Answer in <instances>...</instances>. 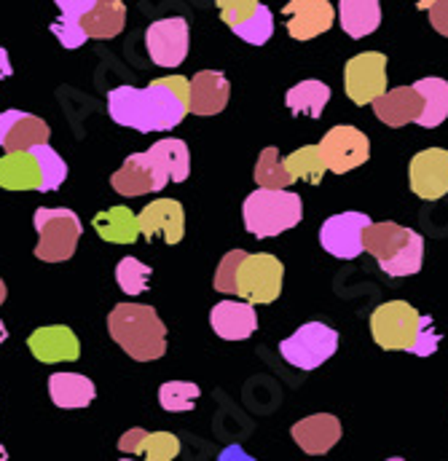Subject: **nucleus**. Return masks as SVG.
<instances>
[{
  "instance_id": "obj_33",
  "label": "nucleus",
  "mask_w": 448,
  "mask_h": 461,
  "mask_svg": "<svg viewBox=\"0 0 448 461\" xmlns=\"http://www.w3.org/2000/svg\"><path fill=\"white\" fill-rule=\"evenodd\" d=\"M30 150H32V156L38 161V169H41V194L57 191L68 180V164H65V158L49 142H41V145H35Z\"/></svg>"
},
{
  "instance_id": "obj_9",
  "label": "nucleus",
  "mask_w": 448,
  "mask_h": 461,
  "mask_svg": "<svg viewBox=\"0 0 448 461\" xmlns=\"http://www.w3.org/2000/svg\"><path fill=\"white\" fill-rule=\"evenodd\" d=\"M343 89L354 105H368L387 92V57L381 51H362L343 68Z\"/></svg>"
},
{
  "instance_id": "obj_45",
  "label": "nucleus",
  "mask_w": 448,
  "mask_h": 461,
  "mask_svg": "<svg viewBox=\"0 0 448 461\" xmlns=\"http://www.w3.org/2000/svg\"><path fill=\"white\" fill-rule=\"evenodd\" d=\"M5 339H8V330H5V325H3V322H0V344H3V341H5Z\"/></svg>"
},
{
  "instance_id": "obj_8",
  "label": "nucleus",
  "mask_w": 448,
  "mask_h": 461,
  "mask_svg": "<svg viewBox=\"0 0 448 461\" xmlns=\"http://www.w3.org/2000/svg\"><path fill=\"white\" fill-rule=\"evenodd\" d=\"M338 348V333L331 325L323 322H306L301 325L290 339L279 344V354L288 365L301 370H317L323 362H328Z\"/></svg>"
},
{
  "instance_id": "obj_2",
  "label": "nucleus",
  "mask_w": 448,
  "mask_h": 461,
  "mask_svg": "<svg viewBox=\"0 0 448 461\" xmlns=\"http://www.w3.org/2000/svg\"><path fill=\"white\" fill-rule=\"evenodd\" d=\"M373 341L387 351H408L416 357H433L441 346V333L433 317L419 314L406 301H387L370 314Z\"/></svg>"
},
{
  "instance_id": "obj_26",
  "label": "nucleus",
  "mask_w": 448,
  "mask_h": 461,
  "mask_svg": "<svg viewBox=\"0 0 448 461\" xmlns=\"http://www.w3.org/2000/svg\"><path fill=\"white\" fill-rule=\"evenodd\" d=\"M49 394L57 408H89L97 389L81 373H54L49 378Z\"/></svg>"
},
{
  "instance_id": "obj_47",
  "label": "nucleus",
  "mask_w": 448,
  "mask_h": 461,
  "mask_svg": "<svg viewBox=\"0 0 448 461\" xmlns=\"http://www.w3.org/2000/svg\"><path fill=\"white\" fill-rule=\"evenodd\" d=\"M5 459H8V451H5V448L0 446V461H5Z\"/></svg>"
},
{
  "instance_id": "obj_24",
  "label": "nucleus",
  "mask_w": 448,
  "mask_h": 461,
  "mask_svg": "<svg viewBox=\"0 0 448 461\" xmlns=\"http://www.w3.org/2000/svg\"><path fill=\"white\" fill-rule=\"evenodd\" d=\"M3 191H41V169L32 150H5L0 156Z\"/></svg>"
},
{
  "instance_id": "obj_10",
  "label": "nucleus",
  "mask_w": 448,
  "mask_h": 461,
  "mask_svg": "<svg viewBox=\"0 0 448 461\" xmlns=\"http://www.w3.org/2000/svg\"><path fill=\"white\" fill-rule=\"evenodd\" d=\"M145 49L159 68H178L188 57V22L183 16L159 19L145 30Z\"/></svg>"
},
{
  "instance_id": "obj_30",
  "label": "nucleus",
  "mask_w": 448,
  "mask_h": 461,
  "mask_svg": "<svg viewBox=\"0 0 448 461\" xmlns=\"http://www.w3.org/2000/svg\"><path fill=\"white\" fill-rule=\"evenodd\" d=\"M92 226L100 239H105L111 244H132L140 236L137 215L129 207H111L105 212H97Z\"/></svg>"
},
{
  "instance_id": "obj_16",
  "label": "nucleus",
  "mask_w": 448,
  "mask_h": 461,
  "mask_svg": "<svg viewBox=\"0 0 448 461\" xmlns=\"http://www.w3.org/2000/svg\"><path fill=\"white\" fill-rule=\"evenodd\" d=\"M111 185L118 196H145V194H159L167 188L156 164L151 161V156L145 150L132 153L123 161V167L113 172Z\"/></svg>"
},
{
  "instance_id": "obj_13",
  "label": "nucleus",
  "mask_w": 448,
  "mask_h": 461,
  "mask_svg": "<svg viewBox=\"0 0 448 461\" xmlns=\"http://www.w3.org/2000/svg\"><path fill=\"white\" fill-rule=\"evenodd\" d=\"M370 226V218L362 212H341L323 223L320 229V244L328 249L334 258L341 260H354L362 255V233Z\"/></svg>"
},
{
  "instance_id": "obj_19",
  "label": "nucleus",
  "mask_w": 448,
  "mask_h": 461,
  "mask_svg": "<svg viewBox=\"0 0 448 461\" xmlns=\"http://www.w3.org/2000/svg\"><path fill=\"white\" fill-rule=\"evenodd\" d=\"M210 325L224 341H247L258 330V314L247 301H221L210 312Z\"/></svg>"
},
{
  "instance_id": "obj_3",
  "label": "nucleus",
  "mask_w": 448,
  "mask_h": 461,
  "mask_svg": "<svg viewBox=\"0 0 448 461\" xmlns=\"http://www.w3.org/2000/svg\"><path fill=\"white\" fill-rule=\"evenodd\" d=\"M108 333L137 362H153L167 351V328L153 306L118 303L108 314Z\"/></svg>"
},
{
  "instance_id": "obj_14",
  "label": "nucleus",
  "mask_w": 448,
  "mask_h": 461,
  "mask_svg": "<svg viewBox=\"0 0 448 461\" xmlns=\"http://www.w3.org/2000/svg\"><path fill=\"white\" fill-rule=\"evenodd\" d=\"M137 226H140V236H145L148 241L161 239L167 244H178L186 236L183 204L175 199H156L148 207H142V212L137 215Z\"/></svg>"
},
{
  "instance_id": "obj_17",
  "label": "nucleus",
  "mask_w": 448,
  "mask_h": 461,
  "mask_svg": "<svg viewBox=\"0 0 448 461\" xmlns=\"http://www.w3.org/2000/svg\"><path fill=\"white\" fill-rule=\"evenodd\" d=\"M51 129L43 118L24 111L0 113V148L3 150H30L41 142H49Z\"/></svg>"
},
{
  "instance_id": "obj_22",
  "label": "nucleus",
  "mask_w": 448,
  "mask_h": 461,
  "mask_svg": "<svg viewBox=\"0 0 448 461\" xmlns=\"http://www.w3.org/2000/svg\"><path fill=\"white\" fill-rule=\"evenodd\" d=\"M118 451L123 456H140L151 461H172L180 454V440L172 432H145L129 429L118 440Z\"/></svg>"
},
{
  "instance_id": "obj_15",
  "label": "nucleus",
  "mask_w": 448,
  "mask_h": 461,
  "mask_svg": "<svg viewBox=\"0 0 448 461\" xmlns=\"http://www.w3.org/2000/svg\"><path fill=\"white\" fill-rule=\"evenodd\" d=\"M288 19V32L296 41H312L334 27L336 8L331 0H290L282 8Z\"/></svg>"
},
{
  "instance_id": "obj_32",
  "label": "nucleus",
  "mask_w": 448,
  "mask_h": 461,
  "mask_svg": "<svg viewBox=\"0 0 448 461\" xmlns=\"http://www.w3.org/2000/svg\"><path fill=\"white\" fill-rule=\"evenodd\" d=\"M285 167H288L293 183L301 180V183H309V185H320L325 172H328V167L323 161V153H320V145H304L301 150H293L285 158Z\"/></svg>"
},
{
  "instance_id": "obj_28",
  "label": "nucleus",
  "mask_w": 448,
  "mask_h": 461,
  "mask_svg": "<svg viewBox=\"0 0 448 461\" xmlns=\"http://www.w3.org/2000/svg\"><path fill=\"white\" fill-rule=\"evenodd\" d=\"M81 24L89 38L111 41L126 24V5L123 0H95V5L81 16Z\"/></svg>"
},
{
  "instance_id": "obj_6",
  "label": "nucleus",
  "mask_w": 448,
  "mask_h": 461,
  "mask_svg": "<svg viewBox=\"0 0 448 461\" xmlns=\"http://www.w3.org/2000/svg\"><path fill=\"white\" fill-rule=\"evenodd\" d=\"M32 223L38 230L35 258L43 263H62L76 255L78 239H81V218L73 210H51L41 207L32 215Z\"/></svg>"
},
{
  "instance_id": "obj_38",
  "label": "nucleus",
  "mask_w": 448,
  "mask_h": 461,
  "mask_svg": "<svg viewBox=\"0 0 448 461\" xmlns=\"http://www.w3.org/2000/svg\"><path fill=\"white\" fill-rule=\"evenodd\" d=\"M51 35H57V41L65 46V49H81L87 43V30L81 24V19L76 16H65L59 14V19L51 22Z\"/></svg>"
},
{
  "instance_id": "obj_43",
  "label": "nucleus",
  "mask_w": 448,
  "mask_h": 461,
  "mask_svg": "<svg viewBox=\"0 0 448 461\" xmlns=\"http://www.w3.org/2000/svg\"><path fill=\"white\" fill-rule=\"evenodd\" d=\"M14 73V68H11V59H8V51L0 46V81H5L8 76Z\"/></svg>"
},
{
  "instance_id": "obj_44",
  "label": "nucleus",
  "mask_w": 448,
  "mask_h": 461,
  "mask_svg": "<svg viewBox=\"0 0 448 461\" xmlns=\"http://www.w3.org/2000/svg\"><path fill=\"white\" fill-rule=\"evenodd\" d=\"M438 0H416V8H422V11H427L430 5H435Z\"/></svg>"
},
{
  "instance_id": "obj_21",
  "label": "nucleus",
  "mask_w": 448,
  "mask_h": 461,
  "mask_svg": "<svg viewBox=\"0 0 448 461\" xmlns=\"http://www.w3.org/2000/svg\"><path fill=\"white\" fill-rule=\"evenodd\" d=\"M231 95V84L221 70H202L191 78L188 113L218 115L224 113Z\"/></svg>"
},
{
  "instance_id": "obj_5",
  "label": "nucleus",
  "mask_w": 448,
  "mask_h": 461,
  "mask_svg": "<svg viewBox=\"0 0 448 461\" xmlns=\"http://www.w3.org/2000/svg\"><path fill=\"white\" fill-rule=\"evenodd\" d=\"M244 229L258 239L279 236L296 229L304 218V202L288 188H258L244 199L242 207Z\"/></svg>"
},
{
  "instance_id": "obj_29",
  "label": "nucleus",
  "mask_w": 448,
  "mask_h": 461,
  "mask_svg": "<svg viewBox=\"0 0 448 461\" xmlns=\"http://www.w3.org/2000/svg\"><path fill=\"white\" fill-rule=\"evenodd\" d=\"M414 86L422 95V115L416 118V123L425 129L441 126L448 118V81L430 76V78H419Z\"/></svg>"
},
{
  "instance_id": "obj_41",
  "label": "nucleus",
  "mask_w": 448,
  "mask_h": 461,
  "mask_svg": "<svg viewBox=\"0 0 448 461\" xmlns=\"http://www.w3.org/2000/svg\"><path fill=\"white\" fill-rule=\"evenodd\" d=\"M427 14H430V24L448 38V0H438L435 5L427 8Z\"/></svg>"
},
{
  "instance_id": "obj_7",
  "label": "nucleus",
  "mask_w": 448,
  "mask_h": 461,
  "mask_svg": "<svg viewBox=\"0 0 448 461\" xmlns=\"http://www.w3.org/2000/svg\"><path fill=\"white\" fill-rule=\"evenodd\" d=\"M282 279H285V266L279 258L269 252L250 255L244 252L236 274V298L258 306V303H274L282 293Z\"/></svg>"
},
{
  "instance_id": "obj_37",
  "label": "nucleus",
  "mask_w": 448,
  "mask_h": 461,
  "mask_svg": "<svg viewBox=\"0 0 448 461\" xmlns=\"http://www.w3.org/2000/svg\"><path fill=\"white\" fill-rule=\"evenodd\" d=\"M151 266L140 263L137 258H123L115 266V282L126 295H142L151 285Z\"/></svg>"
},
{
  "instance_id": "obj_18",
  "label": "nucleus",
  "mask_w": 448,
  "mask_h": 461,
  "mask_svg": "<svg viewBox=\"0 0 448 461\" xmlns=\"http://www.w3.org/2000/svg\"><path fill=\"white\" fill-rule=\"evenodd\" d=\"M27 346L32 351V357L43 365H54V362H76L81 357V344L78 336L68 328V325H46L38 328L30 339Z\"/></svg>"
},
{
  "instance_id": "obj_39",
  "label": "nucleus",
  "mask_w": 448,
  "mask_h": 461,
  "mask_svg": "<svg viewBox=\"0 0 448 461\" xmlns=\"http://www.w3.org/2000/svg\"><path fill=\"white\" fill-rule=\"evenodd\" d=\"M242 258H244V249H231V252H225L221 266H218V271H215V279H213V285H215L218 293L236 295V274H239Z\"/></svg>"
},
{
  "instance_id": "obj_40",
  "label": "nucleus",
  "mask_w": 448,
  "mask_h": 461,
  "mask_svg": "<svg viewBox=\"0 0 448 461\" xmlns=\"http://www.w3.org/2000/svg\"><path fill=\"white\" fill-rule=\"evenodd\" d=\"M215 3H218L221 19H224L228 27H233V24L244 22L258 8L261 0H215Z\"/></svg>"
},
{
  "instance_id": "obj_42",
  "label": "nucleus",
  "mask_w": 448,
  "mask_h": 461,
  "mask_svg": "<svg viewBox=\"0 0 448 461\" xmlns=\"http://www.w3.org/2000/svg\"><path fill=\"white\" fill-rule=\"evenodd\" d=\"M54 3H57L59 14H65V16H76V19H81V16L95 5V0H54Z\"/></svg>"
},
{
  "instance_id": "obj_11",
  "label": "nucleus",
  "mask_w": 448,
  "mask_h": 461,
  "mask_svg": "<svg viewBox=\"0 0 448 461\" xmlns=\"http://www.w3.org/2000/svg\"><path fill=\"white\" fill-rule=\"evenodd\" d=\"M320 153H323V161L331 172L343 175V172H352L370 158V142L354 126H334L323 137Z\"/></svg>"
},
{
  "instance_id": "obj_1",
  "label": "nucleus",
  "mask_w": 448,
  "mask_h": 461,
  "mask_svg": "<svg viewBox=\"0 0 448 461\" xmlns=\"http://www.w3.org/2000/svg\"><path fill=\"white\" fill-rule=\"evenodd\" d=\"M191 81L186 76H167L151 81L145 89L115 86L108 95V113L118 126L134 131H169L188 115Z\"/></svg>"
},
{
  "instance_id": "obj_20",
  "label": "nucleus",
  "mask_w": 448,
  "mask_h": 461,
  "mask_svg": "<svg viewBox=\"0 0 448 461\" xmlns=\"http://www.w3.org/2000/svg\"><path fill=\"white\" fill-rule=\"evenodd\" d=\"M293 440L309 456L328 454L341 440V421L334 413H315L293 424Z\"/></svg>"
},
{
  "instance_id": "obj_36",
  "label": "nucleus",
  "mask_w": 448,
  "mask_h": 461,
  "mask_svg": "<svg viewBox=\"0 0 448 461\" xmlns=\"http://www.w3.org/2000/svg\"><path fill=\"white\" fill-rule=\"evenodd\" d=\"M202 389L194 381H167L159 389V402L167 413H186L197 408Z\"/></svg>"
},
{
  "instance_id": "obj_4",
  "label": "nucleus",
  "mask_w": 448,
  "mask_h": 461,
  "mask_svg": "<svg viewBox=\"0 0 448 461\" xmlns=\"http://www.w3.org/2000/svg\"><path fill=\"white\" fill-rule=\"evenodd\" d=\"M362 249L373 255L387 276H414L422 271L425 239L398 223H370L362 233Z\"/></svg>"
},
{
  "instance_id": "obj_27",
  "label": "nucleus",
  "mask_w": 448,
  "mask_h": 461,
  "mask_svg": "<svg viewBox=\"0 0 448 461\" xmlns=\"http://www.w3.org/2000/svg\"><path fill=\"white\" fill-rule=\"evenodd\" d=\"M338 22L349 38H365L376 32L381 24V3L379 0H338Z\"/></svg>"
},
{
  "instance_id": "obj_25",
  "label": "nucleus",
  "mask_w": 448,
  "mask_h": 461,
  "mask_svg": "<svg viewBox=\"0 0 448 461\" xmlns=\"http://www.w3.org/2000/svg\"><path fill=\"white\" fill-rule=\"evenodd\" d=\"M145 153L156 164L164 185L183 183L191 175V153H188V145L183 140H175V137L172 140H159Z\"/></svg>"
},
{
  "instance_id": "obj_35",
  "label": "nucleus",
  "mask_w": 448,
  "mask_h": 461,
  "mask_svg": "<svg viewBox=\"0 0 448 461\" xmlns=\"http://www.w3.org/2000/svg\"><path fill=\"white\" fill-rule=\"evenodd\" d=\"M255 183L261 188H288L293 183L288 167H285V158L279 156L277 148H266L261 156H258V164H255Z\"/></svg>"
},
{
  "instance_id": "obj_12",
  "label": "nucleus",
  "mask_w": 448,
  "mask_h": 461,
  "mask_svg": "<svg viewBox=\"0 0 448 461\" xmlns=\"http://www.w3.org/2000/svg\"><path fill=\"white\" fill-rule=\"evenodd\" d=\"M408 180H411V191L419 199H425V202L443 199L448 194V150L443 148L419 150L411 158Z\"/></svg>"
},
{
  "instance_id": "obj_31",
  "label": "nucleus",
  "mask_w": 448,
  "mask_h": 461,
  "mask_svg": "<svg viewBox=\"0 0 448 461\" xmlns=\"http://www.w3.org/2000/svg\"><path fill=\"white\" fill-rule=\"evenodd\" d=\"M331 100V86L323 81H301L296 84L288 95H285V105L293 115H309V118H320L325 105Z\"/></svg>"
},
{
  "instance_id": "obj_46",
  "label": "nucleus",
  "mask_w": 448,
  "mask_h": 461,
  "mask_svg": "<svg viewBox=\"0 0 448 461\" xmlns=\"http://www.w3.org/2000/svg\"><path fill=\"white\" fill-rule=\"evenodd\" d=\"M3 301H5V282L0 279V306H3Z\"/></svg>"
},
{
  "instance_id": "obj_23",
  "label": "nucleus",
  "mask_w": 448,
  "mask_h": 461,
  "mask_svg": "<svg viewBox=\"0 0 448 461\" xmlns=\"http://www.w3.org/2000/svg\"><path fill=\"white\" fill-rule=\"evenodd\" d=\"M370 105L381 123L398 129L406 123H416V118L422 115V95L416 92V86H398L376 97Z\"/></svg>"
},
{
  "instance_id": "obj_34",
  "label": "nucleus",
  "mask_w": 448,
  "mask_h": 461,
  "mask_svg": "<svg viewBox=\"0 0 448 461\" xmlns=\"http://www.w3.org/2000/svg\"><path fill=\"white\" fill-rule=\"evenodd\" d=\"M231 30H233V35L242 38L244 43H250V46H263V43H269V38L274 35V14H271L269 5L258 3V8H255L244 22L233 24Z\"/></svg>"
}]
</instances>
